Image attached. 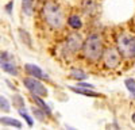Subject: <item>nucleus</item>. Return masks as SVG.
Wrapping results in <instances>:
<instances>
[{
	"label": "nucleus",
	"mask_w": 135,
	"mask_h": 130,
	"mask_svg": "<svg viewBox=\"0 0 135 130\" xmlns=\"http://www.w3.org/2000/svg\"><path fill=\"white\" fill-rule=\"evenodd\" d=\"M43 18L45 22L54 30H58L64 26L65 23V16H64V11L58 4H55L53 2H47L43 7Z\"/></svg>",
	"instance_id": "f257e3e1"
},
{
	"label": "nucleus",
	"mask_w": 135,
	"mask_h": 130,
	"mask_svg": "<svg viewBox=\"0 0 135 130\" xmlns=\"http://www.w3.org/2000/svg\"><path fill=\"white\" fill-rule=\"evenodd\" d=\"M84 57L89 61H97L103 56V39L99 34H91L83 42Z\"/></svg>",
	"instance_id": "f03ea898"
},
{
	"label": "nucleus",
	"mask_w": 135,
	"mask_h": 130,
	"mask_svg": "<svg viewBox=\"0 0 135 130\" xmlns=\"http://www.w3.org/2000/svg\"><path fill=\"white\" fill-rule=\"evenodd\" d=\"M118 50L126 58H135V35L122 32L118 37Z\"/></svg>",
	"instance_id": "7ed1b4c3"
},
{
	"label": "nucleus",
	"mask_w": 135,
	"mask_h": 130,
	"mask_svg": "<svg viewBox=\"0 0 135 130\" xmlns=\"http://www.w3.org/2000/svg\"><path fill=\"white\" fill-rule=\"evenodd\" d=\"M23 84L26 85V88L32 94V95H37V96H41V98H46L47 96V90L45 87L39 79L37 77H32V76H28V77H25L23 79Z\"/></svg>",
	"instance_id": "20e7f679"
},
{
	"label": "nucleus",
	"mask_w": 135,
	"mask_h": 130,
	"mask_svg": "<svg viewBox=\"0 0 135 130\" xmlns=\"http://www.w3.org/2000/svg\"><path fill=\"white\" fill-rule=\"evenodd\" d=\"M0 68L12 76L18 75V65L8 52H2V54H0Z\"/></svg>",
	"instance_id": "39448f33"
},
{
	"label": "nucleus",
	"mask_w": 135,
	"mask_h": 130,
	"mask_svg": "<svg viewBox=\"0 0 135 130\" xmlns=\"http://www.w3.org/2000/svg\"><path fill=\"white\" fill-rule=\"evenodd\" d=\"M120 58H122L120 53H119V50L115 49V48L107 49L105 53L103 54V61H104V64H105V67H107V68H111V69L116 68L118 65L120 64Z\"/></svg>",
	"instance_id": "423d86ee"
},
{
	"label": "nucleus",
	"mask_w": 135,
	"mask_h": 130,
	"mask_svg": "<svg viewBox=\"0 0 135 130\" xmlns=\"http://www.w3.org/2000/svg\"><path fill=\"white\" fill-rule=\"evenodd\" d=\"M81 48H83V39H81V37L78 35L77 32H73V34H70L69 37L66 38V49H68V52H70L72 54H74Z\"/></svg>",
	"instance_id": "0eeeda50"
},
{
	"label": "nucleus",
	"mask_w": 135,
	"mask_h": 130,
	"mask_svg": "<svg viewBox=\"0 0 135 130\" xmlns=\"http://www.w3.org/2000/svg\"><path fill=\"white\" fill-rule=\"evenodd\" d=\"M25 69H26L27 75L32 76V77H37V79H49V76L45 73L39 67H37V65H34V64H26L25 65Z\"/></svg>",
	"instance_id": "6e6552de"
},
{
	"label": "nucleus",
	"mask_w": 135,
	"mask_h": 130,
	"mask_svg": "<svg viewBox=\"0 0 135 130\" xmlns=\"http://www.w3.org/2000/svg\"><path fill=\"white\" fill-rule=\"evenodd\" d=\"M70 90L76 94H80V95H85L89 98H100L101 94L93 91L92 88H83V87H70Z\"/></svg>",
	"instance_id": "1a4fd4ad"
},
{
	"label": "nucleus",
	"mask_w": 135,
	"mask_h": 130,
	"mask_svg": "<svg viewBox=\"0 0 135 130\" xmlns=\"http://www.w3.org/2000/svg\"><path fill=\"white\" fill-rule=\"evenodd\" d=\"M32 100L35 102V104H38L39 106V108L41 110H43L45 111V114H47V115H50L51 114V110H50V107L43 102V98H41V96H37V95H32Z\"/></svg>",
	"instance_id": "9d476101"
},
{
	"label": "nucleus",
	"mask_w": 135,
	"mask_h": 130,
	"mask_svg": "<svg viewBox=\"0 0 135 130\" xmlns=\"http://www.w3.org/2000/svg\"><path fill=\"white\" fill-rule=\"evenodd\" d=\"M0 123H3L6 126H14L16 129H20L22 127V122L18 121V119L11 118V117H3V118H0Z\"/></svg>",
	"instance_id": "9b49d317"
},
{
	"label": "nucleus",
	"mask_w": 135,
	"mask_h": 130,
	"mask_svg": "<svg viewBox=\"0 0 135 130\" xmlns=\"http://www.w3.org/2000/svg\"><path fill=\"white\" fill-rule=\"evenodd\" d=\"M68 25H69L72 29H74V30L81 29V26H83L81 19H80L78 15H70L69 18H68Z\"/></svg>",
	"instance_id": "f8f14e48"
},
{
	"label": "nucleus",
	"mask_w": 135,
	"mask_h": 130,
	"mask_svg": "<svg viewBox=\"0 0 135 130\" xmlns=\"http://www.w3.org/2000/svg\"><path fill=\"white\" fill-rule=\"evenodd\" d=\"M32 4H34V0H22V10H23L26 15L32 14Z\"/></svg>",
	"instance_id": "ddd939ff"
},
{
	"label": "nucleus",
	"mask_w": 135,
	"mask_h": 130,
	"mask_svg": "<svg viewBox=\"0 0 135 130\" xmlns=\"http://www.w3.org/2000/svg\"><path fill=\"white\" fill-rule=\"evenodd\" d=\"M70 76H72L73 79L81 81V80H85V79H86L88 75H86L84 71H81V69H72V71H70Z\"/></svg>",
	"instance_id": "4468645a"
},
{
	"label": "nucleus",
	"mask_w": 135,
	"mask_h": 130,
	"mask_svg": "<svg viewBox=\"0 0 135 130\" xmlns=\"http://www.w3.org/2000/svg\"><path fill=\"white\" fill-rule=\"evenodd\" d=\"M0 110H3L6 113H8L11 110V106H9V102L6 99L4 96H0Z\"/></svg>",
	"instance_id": "2eb2a0df"
},
{
	"label": "nucleus",
	"mask_w": 135,
	"mask_h": 130,
	"mask_svg": "<svg viewBox=\"0 0 135 130\" xmlns=\"http://www.w3.org/2000/svg\"><path fill=\"white\" fill-rule=\"evenodd\" d=\"M19 114H20L22 117H23V118L26 119V122H27V125H28V126H32V125H34V121H32V118H31V117H30V115L27 114V111L25 110L23 107H22V108H19Z\"/></svg>",
	"instance_id": "dca6fc26"
},
{
	"label": "nucleus",
	"mask_w": 135,
	"mask_h": 130,
	"mask_svg": "<svg viewBox=\"0 0 135 130\" xmlns=\"http://www.w3.org/2000/svg\"><path fill=\"white\" fill-rule=\"evenodd\" d=\"M19 34H20V38H22V41L23 42H26V45H28V46H31V38H30V35H28V32L26 31V30H19Z\"/></svg>",
	"instance_id": "f3484780"
},
{
	"label": "nucleus",
	"mask_w": 135,
	"mask_h": 130,
	"mask_svg": "<svg viewBox=\"0 0 135 130\" xmlns=\"http://www.w3.org/2000/svg\"><path fill=\"white\" fill-rule=\"evenodd\" d=\"M12 102H14V104L18 106V107H25V99H23L20 95H14V96H12Z\"/></svg>",
	"instance_id": "a211bd4d"
},
{
	"label": "nucleus",
	"mask_w": 135,
	"mask_h": 130,
	"mask_svg": "<svg viewBox=\"0 0 135 130\" xmlns=\"http://www.w3.org/2000/svg\"><path fill=\"white\" fill-rule=\"evenodd\" d=\"M32 113H34V115H35L41 122H43V121H45V111H43V110L41 111L39 108H37V107H35V108H32Z\"/></svg>",
	"instance_id": "6ab92c4d"
},
{
	"label": "nucleus",
	"mask_w": 135,
	"mask_h": 130,
	"mask_svg": "<svg viewBox=\"0 0 135 130\" xmlns=\"http://www.w3.org/2000/svg\"><path fill=\"white\" fill-rule=\"evenodd\" d=\"M124 84H126V87H127L128 91H132V90L135 88V80H134V79H126V80H124Z\"/></svg>",
	"instance_id": "aec40b11"
},
{
	"label": "nucleus",
	"mask_w": 135,
	"mask_h": 130,
	"mask_svg": "<svg viewBox=\"0 0 135 130\" xmlns=\"http://www.w3.org/2000/svg\"><path fill=\"white\" fill-rule=\"evenodd\" d=\"M77 87H83V88H95V85H92V84H88V83H81V81H78L77 83Z\"/></svg>",
	"instance_id": "412c9836"
},
{
	"label": "nucleus",
	"mask_w": 135,
	"mask_h": 130,
	"mask_svg": "<svg viewBox=\"0 0 135 130\" xmlns=\"http://www.w3.org/2000/svg\"><path fill=\"white\" fill-rule=\"evenodd\" d=\"M12 6H14V2H9V3L6 6V10H7V12H8V14L12 12Z\"/></svg>",
	"instance_id": "4be33fe9"
},
{
	"label": "nucleus",
	"mask_w": 135,
	"mask_h": 130,
	"mask_svg": "<svg viewBox=\"0 0 135 130\" xmlns=\"http://www.w3.org/2000/svg\"><path fill=\"white\" fill-rule=\"evenodd\" d=\"M130 92H131V98H135V88L132 91H130Z\"/></svg>",
	"instance_id": "5701e85b"
},
{
	"label": "nucleus",
	"mask_w": 135,
	"mask_h": 130,
	"mask_svg": "<svg viewBox=\"0 0 135 130\" xmlns=\"http://www.w3.org/2000/svg\"><path fill=\"white\" fill-rule=\"evenodd\" d=\"M132 121H134V122H135V114H134V115H132Z\"/></svg>",
	"instance_id": "b1692460"
}]
</instances>
